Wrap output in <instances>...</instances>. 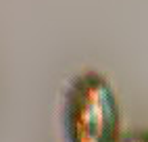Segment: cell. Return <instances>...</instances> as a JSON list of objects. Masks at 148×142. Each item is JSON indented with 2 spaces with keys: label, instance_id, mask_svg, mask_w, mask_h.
<instances>
[{
  "label": "cell",
  "instance_id": "cell-1",
  "mask_svg": "<svg viewBox=\"0 0 148 142\" xmlns=\"http://www.w3.org/2000/svg\"><path fill=\"white\" fill-rule=\"evenodd\" d=\"M67 136L69 142H113L119 136L115 90L98 71H86L69 86Z\"/></svg>",
  "mask_w": 148,
  "mask_h": 142
},
{
  "label": "cell",
  "instance_id": "cell-2",
  "mask_svg": "<svg viewBox=\"0 0 148 142\" xmlns=\"http://www.w3.org/2000/svg\"><path fill=\"white\" fill-rule=\"evenodd\" d=\"M113 142H146L144 134H130V136H117Z\"/></svg>",
  "mask_w": 148,
  "mask_h": 142
}]
</instances>
